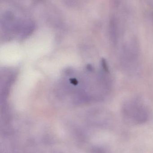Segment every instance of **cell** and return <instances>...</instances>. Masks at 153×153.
I'll list each match as a JSON object with an SVG mask.
<instances>
[{
	"instance_id": "cell-1",
	"label": "cell",
	"mask_w": 153,
	"mask_h": 153,
	"mask_svg": "<svg viewBox=\"0 0 153 153\" xmlns=\"http://www.w3.org/2000/svg\"><path fill=\"white\" fill-rule=\"evenodd\" d=\"M124 114L128 120L135 124L145 123L148 119V114L146 110L136 104L131 103L124 108Z\"/></svg>"
},
{
	"instance_id": "cell-2",
	"label": "cell",
	"mask_w": 153,
	"mask_h": 153,
	"mask_svg": "<svg viewBox=\"0 0 153 153\" xmlns=\"http://www.w3.org/2000/svg\"><path fill=\"white\" fill-rule=\"evenodd\" d=\"M102 66L103 70H104L106 72H108V66L107 64V62H106L105 60H103V61H102Z\"/></svg>"
}]
</instances>
